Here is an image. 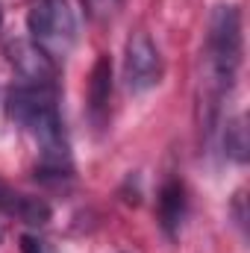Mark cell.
Returning <instances> with one entry per match:
<instances>
[{
    "instance_id": "cell-1",
    "label": "cell",
    "mask_w": 250,
    "mask_h": 253,
    "mask_svg": "<svg viewBox=\"0 0 250 253\" xmlns=\"http://www.w3.org/2000/svg\"><path fill=\"white\" fill-rule=\"evenodd\" d=\"M9 115L39 147L42 177H71V150L65 141L62 118L56 109V88L15 85L9 91Z\"/></svg>"
},
{
    "instance_id": "cell-2",
    "label": "cell",
    "mask_w": 250,
    "mask_h": 253,
    "mask_svg": "<svg viewBox=\"0 0 250 253\" xmlns=\"http://www.w3.org/2000/svg\"><path fill=\"white\" fill-rule=\"evenodd\" d=\"M242 62V18L236 6H218L206 36V106L215 109L233 88Z\"/></svg>"
},
{
    "instance_id": "cell-3",
    "label": "cell",
    "mask_w": 250,
    "mask_h": 253,
    "mask_svg": "<svg viewBox=\"0 0 250 253\" xmlns=\"http://www.w3.org/2000/svg\"><path fill=\"white\" fill-rule=\"evenodd\" d=\"M30 42L53 62L65 59L77 44V15L68 0H33L27 12Z\"/></svg>"
},
{
    "instance_id": "cell-4",
    "label": "cell",
    "mask_w": 250,
    "mask_h": 253,
    "mask_svg": "<svg viewBox=\"0 0 250 253\" xmlns=\"http://www.w3.org/2000/svg\"><path fill=\"white\" fill-rule=\"evenodd\" d=\"M124 77H126L129 91H135V94L150 91V88L159 85V80H162V56H159V47L153 44V39H150L144 30H135V33L126 39Z\"/></svg>"
},
{
    "instance_id": "cell-5",
    "label": "cell",
    "mask_w": 250,
    "mask_h": 253,
    "mask_svg": "<svg viewBox=\"0 0 250 253\" xmlns=\"http://www.w3.org/2000/svg\"><path fill=\"white\" fill-rule=\"evenodd\" d=\"M6 56L12 68L18 71L24 85H42V88H56V62L36 47L30 39H18L6 47Z\"/></svg>"
},
{
    "instance_id": "cell-6",
    "label": "cell",
    "mask_w": 250,
    "mask_h": 253,
    "mask_svg": "<svg viewBox=\"0 0 250 253\" xmlns=\"http://www.w3.org/2000/svg\"><path fill=\"white\" fill-rule=\"evenodd\" d=\"M0 215H9V218L30 224V227H44L50 221V206L44 200L30 197V194L12 189L9 183L0 180Z\"/></svg>"
},
{
    "instance_id": "cell-7",
    "label": "cell",
    "mask_w": 250,
    "mask_h": 253,
    "mask_svg": "<svg viewBox=\"0 0 250 253\" xmlns=\"http://www.w3.org/2000/svg\"><path fill=\"white\" fill-rule=\"evenodd\" d=\"M109 97H112V62H109V56L103 53V56L94 62L91 80H88V109H91L94 121H103L106 106H109Z\"/></svg>"
},
{
    "instance_id": "cell-8",
    "label": "cell",
    "mask_w": 250,
    "mask_h": 253,
    "mask_svg": "<svg viewBox=\"0 0 250 253\" xmlns=\"http://www.w3.org/2000/svg\"><path fill=\"white\" fill-rule=\"evenodd\" d=\"M183 215H186V189L180 180H168L159 191V221L174 236L183 224Z\"/></svg>"
},
{
    "instance_id": "cell-9",
    "label": "cell",
    "mask_w": 250,
    "mask_h": 253,
    "mask_svg": "<svg viewBox=\"0 0 250 253\" xmlns=\"http://www.w3.org/2000/svg\"><path fill=\"white\" fill-rule=\"evenodd\" d=\"M227 153L236 159V162H245L248 159V126H245V118H236L233 124L227 126Z\"/></svg>"
},
{
    "instance_id": "cell-10",
    "label": "cell",
    "mask_w": 250,
    "mask_h": 253,
    "mask_svg": "<svg viewBox=\"0 0 250 253\" xmlns=\"http://www.w3.org/2000/svg\"><path fill=\"white\" fill-rule=\"evenodd\" d=\"M83 3H85V9H88V15L94 21H109L121 0H83Z\"/></svg>"
},
{
    "instance_id": "cell-11",
    "label": "cell",
    "mask_w": 250,
    "mask_h": 253,
    "mask_svg": "<svg viewBox=\"0 0 250 253\" xmlns=\"http://www.w3.org/2000/svg\"><path fill=\"white\" fill-rule=\"evenodd\" d=\"M21 251L24 253H44L42 251V242L33 239V236H24V239H21Z\"/></svg>"
},
{
    "instance_id": "cell-12",
    "label": "cell",
    "mask_w": 250,
    "mask_h": 253,
    "mask_svg": "<svg viewBox=\"0 0 250 253\" xmlns=\"http://www.w3.org/2000/svg\"><path fill=\"white\" fill-rule=\"evenodd\" d=\"M0 21H3V9H0Z\"/></svg>"
}]
</instances>
